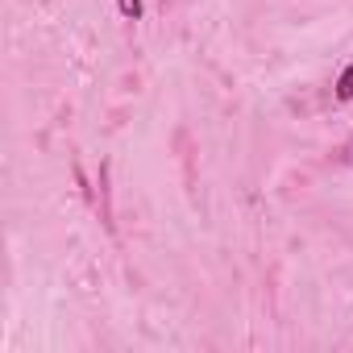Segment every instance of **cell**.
Returning a JSON list of instances; mask_svg holds the SVG:
<instances>
[{"label":"cell","mask_w":353,"mask_h":353,"mask_svg":"<svg viewBox=\"0 0 353 353\" xmlns=\"http://www.w3.org/2000/svg\"><path fill=\"white\" fill-rule=\"evenodd\" d=\"M336 96H341V100H353V63L341 71V79H336Z\"/></svg>","instance_id":"6da1fadb"},{"label":"cell","mask_w":353,"mask_h":353,"mask_svg":"<svg viewBox=\"0 0 353 353\" xmlns=\"http://www.w3.org/2000/svg\"><path fill=\"white\" fill-rule=\"evenodd\" d=\"M125 17H141V0H117Z\"/></svg>","instance_id":"7a4b0ae2"}]
</instances>
